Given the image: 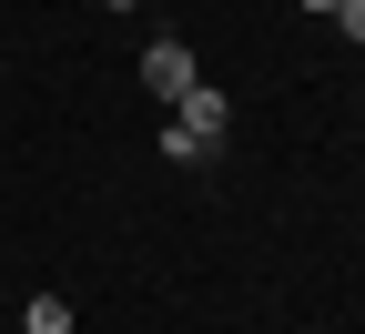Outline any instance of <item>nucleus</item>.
I'll return each instance as SVG.
<instances>
[{
    "label": "nucleus",
    "mask_w": 365,
    "mask_h": 334,
    "mask_svg": "<svg viewBox=\"0 0 365 334\" xmlns=\"http://www.w3.org/2000/svg\"><path fill=\"white\" fill-rule=\"evenodd\" d=\"M21 334H71V304H61V294H31V314H21Z\"/></svg>",
    "instance_id": "obj_3"
},
{
    "label": "nucleus",
    "mask_w": 365,
    "mask_h": 334,
    "mask_svg": "<svg viewBox=\"0 0 365 334\" xmlns=\"http://www.w3.org/2000/svg\"><path fill=\"white\" fill-rule=\"evenodd\" d=\"M193 81H203V71H193V51H182V41H153V51H143V91H153V102H182Z\"/></svg>",
    "instance_id": "obj_2"
},
{
    "label": "nucleus",
    "mask_w": 365,
    "mask_h": 334,
    "mask_svg": "<svg viewBox=\"0 0 365 334\" xmlns=\"http://www.w3.org/2000/svg\"><path fill=\"white\" fill-rule=\"evenodd\" d=\"M335 31H345V41H365V0H335Z\"/></svg>",
    "instance_id": "obj_4"
},
{
    "label": "nucleus",
    "mask_w": 365,
    "mask_h": 334,
    "mask_svg": "<svg viewBox=\"0 0 365 334\" xmlns=\"http://www.w3.org/2000/svg\"><path fill=\"white\" fill-rule=\"evenodd\" d=\"M112 11H122V0H112Z\"/></svg>",
    "instance_id": "obj_6"
},
{
    "label": "nucleus",
    "mask_w": 365,
    "mask_h": 334,
    "mask_svg": "<svg viewBox=\"0 0 365 334\" xmlns=\"http://www.w3.org/2000/svg\"><path fill=\"white\" fill-rule=\"evenodd\" d=\"M304 11H335V0H304Z\"/></svg>",
    "instance_id": "obj_5"
},
{
    "label": "nucleus",
    "mask_w": 365,
    "mask_h": 334,
    "mask_svg": "<svg viewBox=\"0 0 365 334\" xmlns=\"http://www.w3.org/2000/svg\"><path fill=\"white\" fill-rule=\"evenodd\" d=\"M173 122H182V132H193L203 152H213V142L234 132V102H223V81H193V91H182V102H173Z\"/></svg>",
    "instance_id": "obj_1"
}]
</instances>
